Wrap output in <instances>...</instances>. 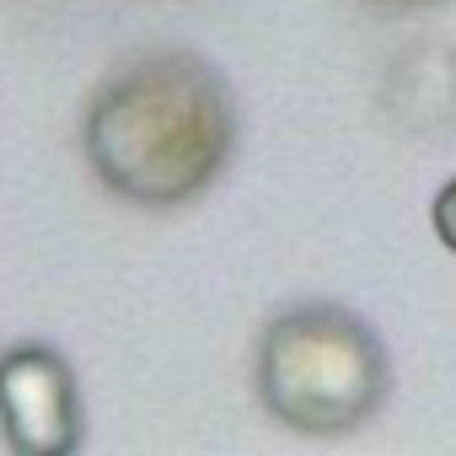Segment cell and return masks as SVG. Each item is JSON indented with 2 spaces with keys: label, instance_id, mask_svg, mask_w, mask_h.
Returning a JSON list of instances; mask_svg holds the SVG:
<instances>
[{
  "label": "cell",
  "instance_id": "6da1fadb",
  "mask_svg": "<svg viewBox=\"0 0 456 456\" xmlns=\"http://www.w3.org/2000/svg\"><path fill=\"white\" fill-rule=\"evenodd\" d=\"M237 151V97L193 49L124 65L86 113L92 172L129 204L172 209L204 193Z\"/></svg>",
  "mask_w": 456,
  "mask_h": 456
},
{
  "label": "cell",
  "instance_id": "3957f363",
  "mask_svg": "<svg viewBox=\"0 0 456 456\" xmlns=\"http://www.w3.org/2000/svg\"><path fill=\"white\" fill-rule=\"evenodd\" d=\"M0 429L22 456H60L81 445V403L70 365L44 344L0 354Z\"/></svg>",
  "mask_w": 456,
  "mask_h": 456
},
{
  "label": "cell",
  "instance_id": "277c9868",
  "mask_svg": "<svg viewBox=\"0 0 456 456\" xmlns=\"http://www.w3.org/2000/svg\"><path fill=\"white\" fill-rule=\"evenodd\" d=\"M435 232H440V242L456 253V177L435 193Z\"/></svg>",
  "mask_w": 456,
  "mask_h": 456
},
{
  "label": "cell",
  "instance_id": "7a4b0ae2",
  "mask_svg": "<svg viewBox=\"0 0 456 456\" xmlns=\"http://www.w3.org/2000/svg\"><path fill=\"white\" fill-rule=\"evenodd\" d=\"M258 392L301 435H344L387 397L381 338L338 306H296L264 333Z\"/></svg>",
  "mask_w": 456,
  "mask_h": 456
},
{
  "label": "cell",
  "instance_id": "5b68a950",
  "mask_svg": "<svg viewBox=\"0 0 456 456\" xmlns=\"http://www.w3.org/2000/svg\"><path fill=\"white\" fill-rule=\"evenodd\" d=\"M370 6H387V12H403V6H429V0H370Z\"/></svg>",
  "mask_w": 456,
  "mask_h": 456
}]
</instances>
